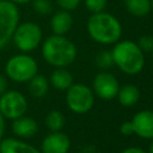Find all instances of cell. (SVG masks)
I'll return each mask as SVG.
<instances>
[{"label":"cell","instance_id":"6da1fadb","mask_svg":"<svg viewBox=\"0 0 153 153\" xmlns=\"http://www.w3.org/2000/svg\"><path fill=\"white\" fill-rule=\"evenodd\" d=\"M86 27L90 37L100 44L116 43L122 35V26L118 19L104 11L92 13Z\"/></svg>","mask_w":153,"mask_h":153},{"label":"cell","instance_id":"7a4b0ae2","mask_svg":"<svg viewBox=\"0 0 153 153\" xmlns=\"http://www.w3.org/2000/svg\"><path fill=\"white\" fill-rule=\"evenodd\" d=\"M44 60L55 67H66L76 57V48L72 41L61 35L48 37L42 45Z\"/></svg>","mask_w":153,"mask_h":153},{"label":"cell","instance_id":"3957f363","mask_svg":"<svg viewBox=\"0 0 153 153\" xmlns=\"http://www.w3.org/2000/svg\"><path fill=\"white\" fill-rule=\"evenodd\" d=\"M111 54L114 63L126 74H137L143 68V51L133 41L124 39L116 43Z\"/></svg>","mask_w":153,"mask_h":153},{"label":"cell","instance_id":"277c9868","mask_svg":"<svg viewBox=\"0 0 153 153\" xmlns=\"http://www.w3.org/2000/svg\"><path fill=\"white\" fill-rule=\"evenodd\" d=\"M38 67L33 57L19 54L12 56L6 63V74L10 79L17 82L29 81L33 75L37 74Z\"/></svg>","mask_w":153,"mask_h":153},{"label":"cell","instance_id":"5b68a950","mask_svg":"<svg viewBox=\"0 0 153 153\" xmlns=\"http://www.w3.org/2000/svg\"><path fill=\"white\" fill-rule=\"evenodd\" d=\"M12 38L19 50L31 51L39 45L42 41V30L38 24L33 22H25L17 25Z\"/></svg>","mask_w":153,"mask_h":153},{"label":"cell","instance_id":"8992f818","mask_svg":"<svg viewBox=\"0 0 153 153\" xmlns=\"http://www.w3.org/2000/svg\"><path fill=\"white\" fill-rule=\"evenodd\" d=\"M19 24V10L8 0H0V49L12 38Z\"/></svg>","mask_w":153,"mask_h":153},{"label":"cell","instance_id":"52a82bcc","mask_svg":"<svg viewBox=\"0 0 153 153\" xmlns=\"http://www.w3.org/2000/svg\"><path fill=\"white\" fill-rule=\"evenodd\" d=\"M66 102L75 114H85L93 106L94 96L90 87L84 84H72L67 88Z\"/></svg>","mask_w":153,"mask_h":153},{"label":"cell","instance_id":"ba28073f","mask_svg":"<svg viewBox=\"0 0 153 153\" xmlns=\"http://www.w3.org/2000/svg\"><path fill=\"white\" fill-rule=\"evenodd\" d=\"M27 103L25 97L18 91L4 92L0 97V112L6 118H18L25 114Z\"/></svg>","mask_w":153,"mask_h":153},{"label":"cell","instance_id":"9c48e42d","mask_svg":"<svg viewBox=\"0 0 153 153\" xmlns=\"http://www.w3.org/2000/svg\"><path fill=\"white\" fill-rule=\"evenodd\" d=\"M120 85L117 79L108 72H102L96 75L93 80V91L94 93L105 100L114 99L117 96Z\"/></svg>","mask_w":153,"mask_h":153},{"label":"cell","instance_id":"30bf717a","mask_svg":"<svg viewBox=\"0 0 153 153\" xmlns=\"http://www.w3.org/2000/svg\"><path fill=\"white\" fill-rule=\"evenodd\" d=\"M133 129L136 135L143 139H153V111L142 110L135 114L131 120Z\"/></svg>","mask_w":153,"mask_h":153},{"label":"cell","instance_id":"8fae6325","mask_svg":"<svg viewBox=\"0 0 153 153\" xmlns=\"http://www.w3.org/2000/svg\"><path fill=\"white\" fill-rule=\"evenodd\" d=\"M71 147L68 136L63 133L53 131L42 142V153H67Z\"/></svg>","mask_w":153,"mask_h":153},{"label":"cell","instance_id":"7c38bea8","mask_svg":"<svg viewBox=\"0 0 153 153\" xmlns=\"http://www.w3.org/2000/svg\"><path fill=\"white\" fill-rule=\"evenodd\" d=\"M73 25V18L69 13V11L60 10L55 12L50 19V27L54 35H61L65 36Z\"/></svg>","mask_w":153,"mask_h":153},{"label":"cell","instance_id":"4fadbf2b","mask_svg":"<svg viewBox=\"0 0 153 153\" xmlns=\"http://www.w3.org/2000/svg\"><path fill=\"white\" fill-rule=\"evenodd\" d=\"M12 130L16 135L20 137H31L37 133L38 126L35 120L30 117L20 116L18 118H14L12 124Z\"/></svg>","mask_w":153,"mask_h":153},{"label":"cell","instance_id":"5bb4252c","mask_svg":"<svg viewBox=\"0 0 153 153\" xmlns=\"http://www.w3.org/2000/svg\"><path fill=\"white\" fill-rule=\"evenodd\" d=\"M0 153H41L38 149L20 140L7 137L0 141Z\"/></svg>","mask_w":153,"mask_h":153},{"label":"cell","instance_id":"9a60e30c","mask_svg":"<svg viewBox=\"0 0 153 153\" xmlns=\"http://www.w3.org/2000/svg\"><path fill=\"white\" fill-rule=\"evenodd\" d=\"M118 102L123 106H131L134 105L140 98V91L135 85H124L123 87L118 88L117 96Z\"/></svg>","mask_w":153,"mask_h":153},{"label":"cell","instance_id":"2e32d148","mask_svg":"<svg viewBox=\"0 0 153 153\" xmlns=\"http://www.w3.org/2000/svg\"><path fill=\"white\" fill-rule=\"evenodd\" d=\"M50 82L57 90H67L73 84V76L67 69L57 68L51 73Z\"/></svg>","mask_w":153,"mask_h":153},{"label":"cell","instance_id":"e0dca14e","mask_svg":"<svg viewBox=\"0 0 153 153\" xmlns=\"http://www.w3.org/2000/svg\"><path fill=\"white\" fill-rule=\"evenodd\" d=\"M127 11L135 17H145L151 11L149 0H124Z\"/></svg>","mask_w":153,"mask_h":153},{"label":"cell","instance_id":"ac0fdd59","mask_svg":"<svg viewBox=\"0 0 153 153\" xmlns=\"http://www.w3.org/2000/svg\"><path fill=\"white\" fill-rule=\"evenodd\" d=\"M49 85H48V80L39 74L33 75L30 80H29V91L33 97H43L45 96V93L48 92Z\"/></svg>","mask_w":153,"mask_h":153},{"label":"cell","instance_id":"d6986e66","mask_svg":"<svg viewBox=\"0 0 153 153\" xmlns=\"http://www.w3.org/2000/svg\"><path fill=\"white\" fill-rule=\"evenodd\" d=\"M45 124L51 131H59L62 129V127L65 124V117L60 111L53 110L47 115Z\"/></svg>","mask_w":153,"mask_h":153},{"label":"cell","instance_id":"ffe728a7","mask_svg":"<svg viewBox=\"0 0 153 153\" xmlns=\"http://www.w3.org/2000/svg\"><path fill=\"white\" fill-rule=\"evenodd\" d=\"M32 1V8L35 12H37L41 16L49 14L53 11V5L50 0H31Z\"/></svg>","mask_w":153,"mask_h":153},{"label":"cell","instance_id":"44dd1931","mask_svg":"<svg viewBox=\"0 0 153 153\" xmlns=\"http://www.w3.org/2000/svg\"><path fill=\"white\" fill-rule=\"evenodd\" d=\"M96 63L100 68H109L114 65V59L111 51L108 50H102L97 56H96Z\"/></svg>","mask_w":153,"mask_h":153},{"label":"cell","instance_id":"7402d4cb","mask_svg":"<svg viewBox=\"0 0 153 153\" xmlns=\"http://www.w3.org/2000/svg\"><path fill=\"white\" fill-rule=\"evenodd\" d=\"M85 6L91 13L103 12L106 6V0H85Z\"/></svg>","mask_w":153,"mask_h":153},{"label":"cell","instance_id":"603a6c76","mask_svg":"<svg viewBox=\"0 0 153 153\" xmlns=\"http://www.w3.org/2000/svg\"><path fill=\"white\" fill-rule=\"evenodd\" d=\"M136 44L142 51H152L153 50V37L149 35H143L139 38Z\"/></svg>","mask_w":153,"mask_h":153},{"label":"cell","instance_id":"cb8c5ba5","mask_svg":"<svg viewBox=\"0 0 153 153\" xmlns=\"http://www.w3.org/2000/svg\"><path fill=\"white\" fill-rule=\"evenodd\" d=\"M55 1L61 7V10H66V11H72L76 8L78 5L80 4V0H55Z\"/></svg>","mask_w":153,"mask_h":153},{"label":"cell","instance_id":"d4e9b609","mask_svg":"<svg viewBox=\"0 0 153 153\" xmlns=\"http://www.w3.org/2000/svg\"><path fill=\"white\" fill-rule=\"evenodd\" d=\"M120 131H121V134H123V135H131V134L134 133L131 121H130V122H123V123L121 124Z\"/></svg>","mask_w":153,"mask_h":153},{"label":"cell","instance_id":"484cf974","mask_svg":"<svg viewBox=\"0 0 153 153\" xmlns=\"http://www.w3.org/2000/svg\"><path fill=\"white\" fill-rule=\"evenodd\" d=\"M121 153H146V152L137 147H129V148H126L124 151H122Z\"/></svg>","mask_w":153,"mask_h":153},{"label":"cell","instance_id":"4316f807","mask_svg":"<svg viewBox=\"0 0 153 153\" xmlns=\"http://www.w3.org/2000/svg\"><path fill=\"white\" fill-rule=\"evenodd\" d=\"M6 87H7V81H6V79H5L2 75H0V94H2V93L5 92Z\"/></svg>","mask_w":153,"mask_h":153},{"label":"cell","instance_id":"83f0119b","mask_svg":"<svg viewBox=\"0 0 153 153\" xmlns=\"http://www.w3.org/2000/svg\"><path fill=\"white\" fill-rule=\"evenodd\" d=\"M4 131H5V121H4V116L0 112V140L4 135Z\"/></svg>","mask_w":153,"mask_h":153},{"label":"cell","instance_id":"f1b7e54d","mask_svg":"<svg viewBox=\"0 0 153 153\" xmlns=\"http://www.w3.org/2000/svg\"><path fill=\"white\" fill-rule=\"evenodd\" d=\"M8 1H11V2H13V4H20V5H23V4H27V2H30L31 0H8Z\"/></svg>","mask_w":153,"mask_h":153},{"label":"cell","instance_id":"f546056e","mask_svg":"<svg viewBox=\"0 0 153 153\" xmlns=\"http://www.w3.org/2000/svg\"><path fill=\"white\" fill-rule=\"evenodd\" d=\"M149 153H153V142H152L151 146H149Z\"/></svg>","mask_w":153,"mask_h":153},{"label":"cell","instance_id":"4dcf8cb0","mask_svg":"<svg viewBox=\"0 0 153 153\" xmlns=\"http://www.w3.org/2000/svg\"><path fill=\"white\" fill-rule=\"evenodd\" d=\"M151 1V10H153V0H149Z\"/></svg>","mask_w":153,"mask_h":153},{"label":"cell","instance_id":"1f68e13d","mask_svg":"<svg viewBox=\"0 0 153 153\" xmlns=\"http://www.w3.org/2000/svg\"><path fill=\"white\" fill-rule=\"evenodd\" d=\"M152 57H153V50H152Z\"/></svg>","mask_w":153,"mask_h":153}]
</instances>
